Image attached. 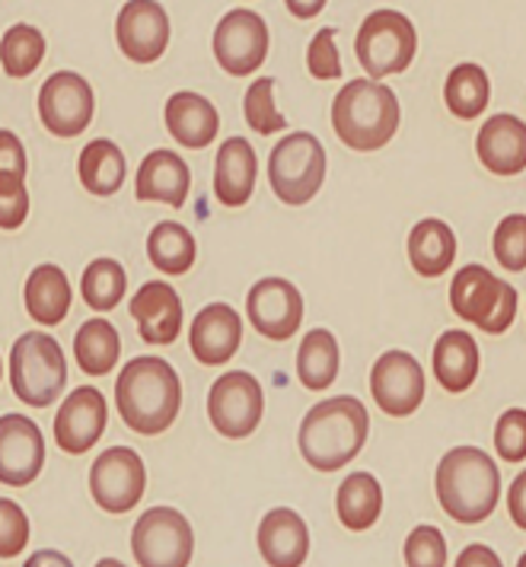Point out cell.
I'll use <instances>...</instances> for the list:
<instances>
[{
  "instance_id": "obj_1",
  "label": "cell",
  "mask_w": 526,
  "mask_h": 567,
  "mask_svg": "<svg viewBox=\"0 0 526 567\" xmlns=\"http://www.w3.org/2000/svg\"><path fill=\"white\" fill-rule=\"evenodd\" d=\"M115 405L122 421L141 437L169 431L183 409V383L176 367L163 358H134L115 383Z\"/></svg>"
},
{
  "instance_id": "obj_2",
  "label": "cell",
  "mask_w": 526,
  "mask_h": 567,
  "mask_svg": "<svg viewBox=\"0 0 526 567\" xmlns=\"http://www.w3.org/2000/svg\"><path fill=\"white\" fill-rule=\"evenodd\" d=\"M370 414L361 399L336 395L313 405L300 421L297 446L303 463L316 472H339L348 465L368 443Z\"/></svg>"
},
{
  "instance_id": "obj_3",
  "label": "cell",
  "mask_w": 526,
  "mask_h": 567,
  "mask_svg": "<svg viewBox=\"0 0 526 567\" xmlns=\"http://www.w3.org/2000/svg\"><path fill=\"white\" fill-rule=\"evenodd\" d=\"M402 109L393 86L373 78L348 80L332 100V128L348 151L373 154L386 147L399 131Z\"/></svg>"
},
{
  "instance_id": "obj_4",
  "label": "cell",
  "mask_w": 526,
  "mask_h": 567,
  "mask_svg": "<svg viewBox=\"0 0 526 567\" xmlns=\"http://www.w3.org/2000/svg\"><path fill=\"white\" fill-rule=\"evenodd\" d=\"M437 501L456 523H485L501 501L498 463L478 446H453L437 463Z\"/></svg>"
},
{
  "instance_id": "obj_5",
  "label": "cell",
  "mask_w": 526,
  "mask_h": 567,
  "mask_svg": "<svg viewBox=\"0 0 526 567\" xmlns=\"http://www.w3.org/2000/svg\"><path fill=\"white\" fill-rule=\"evenodd\" d=\"M517 287L485 265H463L450 281V310L485 336H504L517 316Z\"/></svg>"
},
{
  "instance_id": "obj_6",
  "label": "cell",
  "mask_w": 526,
  "mask_h": 567,
  "mask_svg": "<svg viewBox=\"0 0 526 567\" xmlns=\"http://www.w3.org/2000/svg\"><path fill=\"white\" fill-rule=\"evenodd\" d=\"M326 182V151L310 131L285 134L268 154V185L275 198L288 207L313 202Z\"/></svg>"
},
{
  "instance_id": "obj_7",
  "label": "cell",
  "mask_w": 526,
  "mask_h": 567,
  "mask_svg": "<svg viewBox=\"0 0 526 567\" xmlns=\"http://www.w3.org/2000/svg\"><path fill=\"white\" fill-rule=\"evenodd\" d=\"M10 386L29 409H49L68 386V361L58 338L29 332L10 351Z\"/></svg>"
},
{
  "instance_id": "obj_8",
  "label": "cell",
  "mask_w": 526,
  "mask_h": 567,
  "mask_svg": "<svg viewBox=\"0 0 526 567\" xmlns=\"http://www.w3.org/2000/svg\"><path fill=\"white\" fill-rule=\"evenodd\" d=\"M419 52V32L415 23L399 10H373L364 17L354 39V54L373 80L393 78L409 71Z\"/></svg>"
},
{
  "instance_id": "obj_9",
  "label": "cell",
  "mask_w": 526,
  "mask_h": 567,
  "mask_svg": "<svg viewBox=\"0 0 526 567\" xmlns=\"http://www.w3.org/2000/svg\"><path fill=\"white\" fill-rule=\"evenodd\" d=\"M132 551L141 567H188L195 555L192 523L173 507H151L134 523Z\"/></svg>"
},
{
  "instance_id": "obj_10",
  "label": "cell",
  "mask_w": 526,
  "mask_h": 567,
  "mask_svg": "<svg viewBox=\"0 0 526 567\" xmlns=\"http://www.w3.org/2000/svg\"><path fill=\"white\" fill-rule=\"evenodd\" d=\"M265 414L262 383L246 373L230 370L220 380L210 383L208 392V417L210 427L227 440H246L256 434Z\"/></svg>"
},
{
  "instance_id": "obj_11",
  "label": "cell",
  "mask_w": 526,
  "mask_h": 567,
  "mask_svg": "<svg viewBox=\"0 0 526 567\" xmlns=\"http://www.w3.org/2000/svg\"><path fill=\"white\" fill-rule=\"evenodd\" d=\"M268 45H271L268 23L249 7L224 13L214 29V58L230 78L256 74L268 58Z\"/></svg>"
},
{
  "instance_id": "obj_12",
  "label": "cell",
  "mask_w": 526,
  "mask_h": 567,
  "mask_svg": "<svg viewBox=\"0 0 526 567\" xmlns=\"http://www.w3.org/2000/svg\"><path fill=\"white\" fill-rule=\"evenodd\" d=\"M93 501L105 514H128L147 491V468L132 446H109L90 468Z\"/></svg>"
},
{
  "instance_id": "obj_13",
  "label": "cell",
  "mask_w": 526,
  "mask_h": 567,
  "mask_svg": "<svg viewBox=\"0 0 526 567\" xmlns=\"http://www.w3.org/2000/svg\"><path fill=\"white\" fill-rule=\"evenodd\" d=\"M424 367L415 354L409 351H383L373 367H370V392L377 409L390 417H409L421 409L424 402Z\"/></svg>"
},
{
  "instance_id": "obj_14",
  "label": "cell",
  "mask_w": 526,
  "mask_h": 567,
  "mask_svg": "<svg viewBox=\"0 0 526 567\" xmlns=\"http://www.w3.org/2000/svg\"><path fill=\"white\" fill-rule=\"evenodd\" d=\"M96 112L93 86L74 71H54L39 90V115L54 137H78Z\"/></svg>"
},
{
  "instance_id": "obj_15",
  "label": "cell",
  "mask_w": 526,
  "mask_h": 567,
  "mask_svg": "<svg viewBox=\"0 0 526 567\" xmlns=\"http://www.w3.org/2000/svg\"><path fill=\"white\" fill-rule=\"evenodd\" d=\"M249 326L268 341H288L303 322V293L288 278H262L246 293Z\"/></svg>"
},
{
  "instance_id": "obj_16",
  "label": "cell",
  "mask_w": 526,
  "mask_h": 567,
  "mask_svg": "<svg viewBox=\"0 0 526 567\" xmlns=\"http://www.w3.org/2000/svg\"><path fill=\"white\" fill-rule=\"evenodd\" d=\"M45 465V437L27 414L0 417V482L7 488H27Z\"/></svg>"
},
{
  "instance_id": "obj_17",
  "label": "cell",
  "mask_w": 526,
  "mask_h": 567,
  "mask_svg": "<svg viewBox=\"0 0 526 567\" xmlns=\"http://www.w3.org/2000/svg\"><path fill=\"white\" fill-rule=\"evenodd\" d=\"M115 39L134 64H154L169 49V17L157 0H128L118 10Z\"/></svg>"
},
{
  "instance_id": "obj_18",
  "label": "cell",
  "mask_w": 526,
  "mask_h": 567,
  "mask_svg": "<svg viewBox=\"0 0 526 567\" xmlns=\"http://www.w3.org/2000/svg\"><path fill=\"white\" fill-rule=\"evenodd\" d=\"M105 424L109 405L103 392L96 386H78L54 414V443L71 456H83L100 443Z\"/></svg>"
},
{
  "instance_id": "obj_19",
  "label": "cell",
  "mask_w": 526,
  "mask_h": 567,
  "mask_svg": "<svg viewBox=\"0 0 526 567\" xmlns=\"http://www.w3.org/2000/svg\"><path fill=\"white\" fill-rule=\"evenodd\" d=\"M239 344H243V319L230 303H208L192 319L188 348L198 363L220 367V363L234 361Z\"/></svg>"
},
{
  "instance_id": "obj_20",
  "label": "cell",
  "mask_w": 526,
  "mask_h": 567,
  "mask_svg": "<svg viewBox=\"0 0 526 567\" xmlns=\"http://www.w3.org/2000/svg\"><path fill=\"white\" fill-rule=\"evenodd\" d=\"M475 156L495 176H520L526 169V122L510 112L492 115L475 134Z\"/></svg>"
},
{
  "instance_id": "obj_21",
  "label": "cell",
  "mask_w": 526,
  "mask_h": 567,
  "mask_svg": "<svg viewBox=\"0 0 526 567\" xmlns=\"http://www.w3.org/2000/svg\"><path fill=\"white\" fill-rule=\"evenodd\" d=\"M128 312L147 344H173L183 332V300L176 287L166 281L141 284Z\"/></svg>"
},
{
  "instance_id": "obj_22",
  "label": "cell",
  "mask_w": 526,
  "mask_h": 567,
  "mask_svg": "<svg viewBox=\"0 0 526 567\" xmlns=\"http://www.w3.org/2000/svg\"><path fill=\"white\" fill-rule=\"evenodd\" d=\"M259 551L268 567H303L310 558V526L290 511L275 507L259 523Z\"/></svg>"
},
{
  "instance_id": "obj_23",
  "label": "cell",
  "mask_w": 526,
  "mask_h": 567,
  "mask_svg": "<svg viewBox=\"0 0 526 567\" xmlns=\"http://www.w3.org/2000/svg\"><path fill=\"white\" fill-rule=\"evenodd\" d=\"M259 179V156L246 137H227L214 159V195L224 207H243Z\"/></svg>"
},
{
  "instance_id": "obj_24",
  "label": "cell",
  "mask_w": 526,
  "mask_h": 567,
  "mask_svg": "<svg viewBox=\"0 0 526 567\" xmlns=\"http://www.w3.org/2000/svg\"><path fill=\"white\" fill-rule=\"evenodd\" d=\"M192 188V173L183 156L173 151H151L141 159L134 198L137 202H157L166 207H183Z\"/></svg>"
},
{
  "instance_id": "obj_25",
  "label": "cell",
  "mask_w": 526,
  "mask_h": 567,
  "mask_svg": "<svg viewBox=\"0 0 526 567\" xmlns=\"http://www.w3.org/2000/svg\"><path fill=\"white\" fill-rule=\"evenodd\" d=\"M166 128L169 134L188 147V151H205L208 144H214L217 131H220V115L210 100H205L202 93H192V90H183V93H173L166 100Z\"/></svg>"
},
{
  "instance_id": "obj_26",
  "label": "cell",
  "mask_w": 526,
  "mask_h": 567,
  "mask_svg": "<svg viewBox=\"0 0 526 567\" xmlns=\"http://www.w3.org/2000/svg\"><path fill=\"white\" fill-rule=\"evenodd\" d=\"M478 367H482V358H478L475 336L463 332V329H450V332L437 338V344H434V377L447 392H453V395L466 392L478 377Z\"/></svg>"
},
{
  "instance_id": "obj_27",
  "label": "cell",
  "mask_w": 526,
  "mask_h": 567,
  "mask_svg": "<svg viewBox=\"0 0 526 567\" xmlns=\"http://www.w3.org/2000/svg\"><path fill=\"white\" fill-rule=\"evenodd\" d=\"M27 312L39 326H58L64 322V316L71 312L74 303V290L64 275V268H58L52 261L39 265L29 271L27 281Z\"/></svg>"
},
{
  "instance_id": "obj_28",
  "label": "cell",
  "mask_w": 526,
  "mask_h": 567,
  "mask_svg": "<svg viewBox=\"0 0 526 567\" xmlns=\"http://www.w3.org/2000/svg\"><path fill=\"white\" fill-rule=\"evenodd\" d=\"M409 261L421 278H444L456 261V233L437 217H424L409 233Z\"/></svg>"
},
{
  "instance_id": "obj_29",
  "label": "cell",
  "mask_w": 526,
  "mask_h": 567,
  "mask_svg": "<svg viewBox=\"0 0 526 567\" xmlns=\"http://www.w3.org/2000/svg\"><path fill=\"white\" fill-rule=\"evenodd\" d=\"M78 176L90 195L109 198V195H115V192L125 185L128 159H125L122 147H118L115 141L96 137V141H90V144L80 151Z\"/></svg>"
},
{
  "instance_id": "obj_30",
  "label": "cell",
  "mask_w": 526,
  "mask_h": 567,
  "mask_svg": "<svg viewBox=\"0 0 526 567\" xmlns=\"http://www.w3.org/2000/svg\"><path fill=\"white\" fill-rule=\"evenodd\" d=\"M336 514L344 529L368 533L383 514V485L370 472H351L336 494Z\"/></svg>"
},
{
  "instance_id": "obj_31",
  "label": "cell",
  "mask_w": 526,
  "mask_h": 567,
  "mask_svg": "<svg viewBox=\"0 0 526 567\" xmlns=\"http://www.w3.org/2000/svg\"><path fill=\"white\" fill-rule=\"evenodd\" d=\"M339 370H342V348H339V338L332 336L329 329H313L307 332L300 341V351H297V380L300 386L322 392L339 380Z\"/></svg>"
},
{
  "instance_id": "obj_32",
  "label": "cell",
  "mask_w": 526,
  "mask_h": 567,
  "mask_svg": "<svg viewBox=\"0 0 526 567\" xmlns=\"http://www.w3.org/2000/svg\"><path fill=\"white\" fill-rule=\"evenodd\" d=\"M122 354V338L109 319H86L74 336V358L86 377H105L115 370Z\"/></svg>"
},
{
  "instance_id": "obj_33",
  "label": "cell",
  "mask_w": 526,
  "mask_h": 567,
  "mask_svg": "<svg viewBox=\"0 0 526 567\" xmlns=\"http://www.w3.org/2000/svg\"><path fill=\"white\" fill-rule=\"evenodd\" d=\"M488 100H492V80L482 64L463 61L450 71L444 83V103L450 115H456L460 122H473L488 109Z\"/></svg>"
},
{
  "instance_id": "obj_34",
  "label": "cell",
  "mask_w": 526,
  "mask_h": 567,
  "mask_svg": "<svg viewBox=\"0 0 526 567\" xmlns=\"http://www.w3.org/2000/svg\"><path fill=\"white\" fill-rule=\"evenodd\" d=\"M198 256V243L188 227L176 220H159L154 230L147 233V258L163 275H185Z\"/></svg>"
},
{
  "instance_id": "obj_35",
  "label": "cell",
  "mask_w": 526,
  "mask_h": 567,
  "mask_svg": "<svg viewBox=\"0 0 526 567\" xmlns=\"http://www.w3.org/2000/svg\"><path fill=\"white\" fill-rule=\"evenodd\" d=\"M125 290H128V275H125V268H122L115 258H93V261L83 268L80 297H83V303H86L90 310H115V307L125 300Z\"/></svg>"
},
{
  "instance_id": "obj_36",
  "label": "cell",
  "mask_w": 526,
  "mask_h": 567,
  "mask_svg": "<svg viewBox=\"0 0 526 567\" xmlns=\"http://www.w3.org/2000/svg\"><path fill=\"white\" fill-rule=\"evenodd\" d=\"M45 58V35L29 23H17L0 39V64L10 80H23L39 71Z\"/></svg>"
},
{
  "instance_id": "obj_37",
  "label": "cell",
  "mask_w": 526,
  "mask_h": 567,
  "mask_svg": "<svg viewBox=\"0 0 526 567\" xmlns=\"http://www.w3.org/2000/svg\"><path fill=\"white\" fill-rule=\"evenodd\" d=\"M243 115H246V125L256 134L288 131V118L275 109V80L271 78H259L249 83L246 100H243Z\"/></svg>"
},
{
  "instance_id": "obj_38",
  "label": "cell",
  "mask_w": 526,
  "mask_h": 567,
  "mask_svg": "<svg viewBox=\"0 0 526 567\" xmlns=\"http://www.w3.org/2000/svg\"><path fill=\"white\" fill-rule=\"evenodd\" d=\"M402 555H405V567H447V539L437 526L424 523L405 536Z\"/></svg>"
},
{
  "instance_id": "obj_39",
  "label": "cell",
  "mask_w": 526,
  "mask_h": 567,
  "mask_svg": "<svg viewBox=\"0 0 526 567\" xmlns=\"http://www.w3.org/2000/svg\"><path fill=\"white\" fill-rule=\"evenodd\" d=\"M495 258L507 271H526V214H507L495 227Z\"/></svg>"
},
{
  "instance_id": "obj_40",
  "label": "cell",
  "mask_w": 526,
  "mask_h": 567,
  "mask_svg": "<svg viewBox=\"0 0 526 567\" xmlns=\"http://www.w3.org/2000/svg\"><path fill=\"white\" fill-rule=\"evenodd\" d=\"M501 463H526V409H507L495 424Z\"/></svg>"
},
{
  "instance_id": "obj_41",
  "label": "cell",
  "mask_w": 526,
  "mask_h": 567,
  "mask_svg": "<svg viewBox=\"0 0 526 567\" xmlns=\"http://www.w3.org/2000/svg\"><path fill=\"white\" fill-rule=\"evenodd\" d=\"M29 545V516L10 497H0V558H17Z\"/></svg>"
},
{
  "instance_id": "obj_42",
  "label": "cell",
  "mask_w": 526,
  "mask_h": 567,
  "mask_svg": "<svg viewBox=\"0 0 526 567\" xmlns=\"http://www.w3.org/2000/svg\"><path fill=\"white\" fill-rule=\"evenodd\" d=\"M336 35L339 29L326 27L316 32L307 49V68L316 80H339L342 78V58L336 49Z\"/></svg>"
},
{
  "instance_id": "obj_43",
  "label": "cell",
  "mask_w": 526,
  "mask_h": 567,
  "mask_svg": "<svg viewBox=\"0 0 526 567\" xmlns=\"http://www.w3.org/2000/svg\"><path fill=\"white\" fill-rule=\"evenodd\" d=\"M29 217L27 179L0 176V230H20Z\"/></svg>"
},
{
  "instance_id": "obj_44",
  "label": "cell",
  "mask_w": 526,
  "mask_h": 567,
  "mask_svg": "<svg viewBox=\"0 0 526 567\" xmlns=\"http://www.w3.org/2000/svg\"><path fill=\"white\" fill-rule=\"evenodd\" d=\"M27 151H23V141L13 134V131L0 128V176H17V179H27Z\"/></svg>"
},
{
  "instance_id": "obj_45",
  "label": "cell",
  "mask_w": 526,
  "mask_h": 567,
  "mask_svg": "<svg viewBox=\"0 0 526 567\" xmlns=\"http://www.w3.org/2000/svg\"><path fill=\"white\" fill-rule=\"evenodd\" d=\"M453 567H504V565H501L498 551H495L492 545L475 542V545H466V548L460 551V558H456V565Z\"/></svg>"
},
{
  "instance_id": "obj_46",
  "label": "cell",
  "mask_w": 526,
  "mask_h": 567,
  "mask_svg": "<svg viewBox=\"0 0 526 567\" xmlns=\"http://www.w3.org/2000/svg\"><path fill=\"white\" fill-rule=\"evenodd\" d=\"M507 511H510V519L526 533V472H520L507 488Z\"/></svg>"
},
{
  "instance_id": "obj_47",
  "label": "cell",
  "mask_w": 526,
  "mask_h": 567,
  "mask_svg": "<svg viewBox=\"0 0 526 567\" xmlns=\"http://www.w3.org/2000/svg\"><path fill=\"white\" fill-rule=\"evenodd\" d=\"M23 567H74V561L68 555L54 551V548H39V551L29 555V561Z\"/></svg>"
},
{
  "instance_id": "obj_48",
  "label": "cell",
  "mask_w": 526,
  "mask_h": 567,
  "mask_svg": "<svg viewBox=\"0 0 526 567\" xmlns=\"http://www.w3.org/2000/svg\"><path fill=\"white\" fill-rule=\"evenodd\" d=\"M290 10V17H297V20H313L322 13V7L329 3V0H285Z\"/></svg>"
},
{
  "instance_id": "obj_49",
  "label": "cell",
  "mask_w": 526,
  "mask_h": 567,
  "mask_svg": "<svg viewBox=\"0 0 526 567\" xmlns=\"http://www.w3.org/2000/svg\"><path fill=\"white\" fill-rule=\"evenodd\" d=\"M96 567H128V565H122V561H115V558H103Z\"/></svg>"
},
{
  "instance_id": "obj_50",
  "label": "cell",
  "mask_w": 526,
  "mask_h": 567,
  "mask_svg": "<svg viewBox=\"0 0 526 567\" xmlns=\"http://www.w3.org/2000/svg\"><path fill=\"white\" fill-rule=\"evenodd\" d=\"M517 567H526V551H524V555H520V561H517Z\"/></svg>"
},
{
  "instance_id": "obj_51",
  "label": "cell",
  "mask_w": 526,
  "mask_h": 567,
  "mask_svg": "<svg viewBox=\"0 0 526 567\" xmlns=\"http://www.w3.org/2000/svg\"><path fill=\"white\" fill-rule=\"evenodd\" d=\"M0 380H3V361H0Z\"/></svg>"
}]
</instances>
